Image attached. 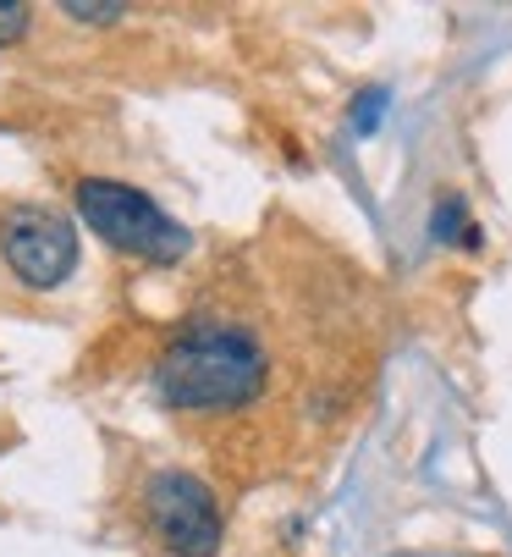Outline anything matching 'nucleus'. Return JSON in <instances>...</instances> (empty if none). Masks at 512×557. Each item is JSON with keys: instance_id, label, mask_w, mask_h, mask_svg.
Wrapping results in <instances>:
<instances>
[{"instance_id": "1", "label": "nucleus", "mask_w": 512, "mask_h": 557, "mask_svg": "<svg viewBox=\"0 0 512 557\" xmlns=\"http://www.w3.org/2000/svg\"><path fill=\"white\" fill-rule=\"evenodd\" d=\"M271 359L265 343L237 321H188L171 337L149 370L165 409H242L265 392Z\"/></svg>"}, {"instance_id": "2", "label": "nucleus", "mask_w": 512, "mask_h": 557, "mask_svg": "<svg viewBox=\"0 0 512 557\" xmlns=\"http://www.w3.org/2000/svg\"><path fill=\"white\" fill-rule=\"evenodd\" d=\"M77 199V215L89 221L95 237H105V244L116 255H133V260H149V265H177L193 244V232L165 215L143 188L133 183H116V177H83L72 188Z\"/></svg>"}, {"instance_id": "3", "label": "nucleus", "mask_w": 512, "mask_h": 557, "mask_svg": "<svg viewBox=\"0 0 512 557\" xmlns=\"http://www.w3.org/2000/svg\"><path fill=\"white\" fill-rule=\"evenodd\" d=\"M143 519L171 557H215L226 519L215 492L188 469H154L143 486Z\"/></svg>"}, {"instance_id": "4", "label": "nucleus", "mask_w": 512, "mask_h": 557, "mask_svg": "<svg viewBox=\"0 0 512 557\" xmlns=\"http://www.w3.org/2000/svg\"><path fill=\"white\" fill-rule=\"evenodd\" d=\"M0 260L12 265L23 287L50 293L77 271V232L50 205H7L0 210Z\"/></svg>"}, {"instance_id": "5", "label": "nucleus", "mask_w": 512, "mask_h": 557, "mask_svg": "<svg viewBox=\"0 0 512 557\" xmlns=\"http://www.w3.org/2000/svg\"><path fill=\"white\" fill-rule=\"evenodd\" d=\"M430 232H436V244H452V237H458L463 249H479V226H469V210H463V199H458V194H447V199L436 205Z\"/></svg>"}, {"instance_id": "6", "label": "nucleus", "mask_w": 512, "mask_h": 557, "mask_svg": "<svg viewBox=\"0 0 512 557\" xmlns=\"http://www.w3.org/2000/svg\"><path fill=\"white\" fill-rule=\"evenodd\" d=\"M61 12H66L72 23H95V28H111V23L127 17V7H100V0H66Z\"/></svg>"}, {"instance_id": "7", "label": "nucleus", "mask_w": 512, "mask_h": 557, "mask_svg": "<svg viewBox=\"0 0 512 557\" xmlns=\"http://www.w3.org/2000/svg\"><path fill=\"white\" fill-rule=\"evenodd\" d=\"M28 23H34V12L23 0H0V45H17L28 34Z\"/></svg>"}, {"instance_id": "8", "label": "nucleus", "mask_w": 512, "mask_h": 557, "mask_svg": "<svg viewBox=\"0 0 512 557\" xmlns=\"http://www.w3.org/2000/svg\"><path fill=\"white\" fill-rule=\"evenodd\" d=\"M386 100H391L386 89H364V95L353 100V127H359V133H375V127H380V111H386Z\"/></svg>"}]
</instances>
